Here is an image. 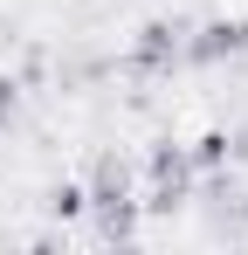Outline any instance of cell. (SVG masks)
<instances>
[{
    "mask_svg": "<svg viewBox=\"0 0 248 255\" xmlns=\"http://www.w3.org/2000/svg\"><path fill=\"white\" fill-rule=\"evenodd\" d=\"M186 62V21H145L131 42V69H172Z\"/></svg>",
    "mask_w": 248,
    "mask_h": 255,
    "instance_id": "obj_3",
    "label": "cell"
},
{
    "mask_svg": "<svg viewBox=\"0 0 248 255\" xmlns=\"http://www.w3.org/2000/svg\"><path fill=\"white\" fill-rule=\"evenodd\" d=\"M235 55H248V14H221L207 28H186V62L214 69V62H235Z\"/></svg>",
    "mask_w": 248,
    "mask_h": 255,
    "instance_id": "obj_1",
    "label": "cell"
},
{
    "mask_svg": "<svg viewBox=\"0 0 248 255\" xmlns=\"http://www.w3.org/2000/svg\"><path fill=\"white\" fill-rule=\"evenodd\" d=\"M14 111V76H0V118Z\"/></svg>",
    "mask_w": 248,
    "mask_h": 255,
    "instance_id": "obj_6",
    "label": "cell"
},
{
    "mask_svg": "<svg viewBox=\"0 0 248 255\" xmlns=\"http://www.w3.org/2000/svg\"><path fill=\"white\" fill-rule=\"evenodd\" d=\"M186 159H193L200 172H221V166H228V131H207V138L186 152Z\"/></svg>",
    "mask_w": 248,
    "mask_h": 255,
    "instance_id": "obj_5",
    "label": "cell"
},
{
    "mask_svg": "<svg viewBox=\"0 0 248 255\" xmlns=\"http://www.w3.org/2000/svg\"><path fill=\"white\" fill-rule=\"evenodd\" d=\"M145 172H152V193H145V207H152V214H172L179 200H186V179H193V159H186L179 145H152V159H145Z\"/></svg>",
    "mask_w": 248,
    "mask_h": 255,
    "instance_id": "obj_2",
    "label": "cell"
},
{
    "mask_svg": "<svg viewBox=\"0 0 248 255\" xmlns=\"http://www.w3.org/2000/svg\"><path fill=\"white\" fill-rule=\"evenodd\" d=\"M48 214H55V221H83V214H90V193H83L76 179H62V186L48 193Z\"/></svg>",
    "mask_w": 248,
    "mask_h": 255,
    "instance_id": "obj_4",
    "label": "cell"
}]
</instances>
